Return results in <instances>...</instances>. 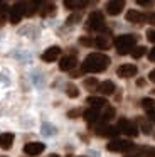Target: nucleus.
Instances as JSON below:
<instances>
[{
    "instance_id": "34",
    "label": "nucleus",
    "mask_w": 155,
    "mask_h": 157,
    "mask_svg": "<svg viewBox=\"0 0 155 157\" xmlns=\"http://www.w3.org/2000/svg\"><path fill=\"white\" fill-rule=\"evenodd\" d=\"M148 59L155 63V48H153V49H150V52H148Z\"/></svg>"
},
{
    "instance_id": "17",
    "label": "nucleus",
    "mask_w": 155,
    "mask_h": 157,
    "mask_svg": "<svg viewBox=\"0 0 155 157\" xmlns=\"http://www.w3.org/2000/svg\"><path fill=\"white\" fill-rule=\"evenodd\" d=\"M13 144V135L12 133H0V149L9 150Z\"/></svg>"
},
{
    "instance_id": "24",
    "label": "nucleus",
    "mask_w": 155,
    "mask_h": 157,
    "mask_svg": "<svg viewBox=\"0 0 155 157\" xmlns=\"http://www.w3.org/2000/svg\"><path fill=\"white\" fill-rule=\"evenodd\" d=\"M98 86H100V83H98L96 78H88V79H84V88H86L88 91H94V90H98Z\"/></svg>"
},
{
    "instance_id": "6",
    "label": "nucleus",
    "mask_w": 155,
    "mask_h": 157,
    "mask_svg": "<svg viewBox=\"0 0 155 157\" xmlns=\"http://www.w3.org/2000/svg\"><path fill=\"white\" fill-rule=\"evenodd\" d=\"M118 130L123 132L125 135H128V137H137L138 135V127L135 125L131 120H127V118H120V122H118Z\"/></svg>"
},
{
    "instance_id": "10",
    "label": "nucleus",
    "mask_w": 155,
    "mask_h": 157,
    "mask_svg": "<svg viewBox=\"0 0 155 157\" xmlns=\"http://www.w3.org/2000/svg\"><path fill=\"white\" fill-rule=\"evenodd\" d=\"M61 56V48L59 46H51L49 49H46V51L42 52V61H46V63H54L57 58Z\"/></svg>"
},
{
    "instance_id": "39",
    "label": "nucleus",
    "mask_w": 155,
    "mask_h": 157,
    "mask_svg": "<svg viewBox=\"0 0 155 157\" xmlns=\"http://www.w3.org/2000/svg\"><path fill=\"white\" fill-rule=\"evenodd\" d=\"M127 157H140V155H127Z\"/></svg>"
},
{
    "instance_id": "14",
    "label": "nucleus",
    "mask_w": 155,
    "mask_h": 157,
    "mask_svg": "<svg viewBox=\"0 0 155 157\" xmlns=\"http://www.w3.org/2000/svg\"><path fill=\"white\" fill-rule=\"evenodd\" d=\"M127 21L131 22V24H143V22L147 21V15L138 12V10H128L127 12Z\"/></svg>"
},
{
    "instance_id": "13",
    "label": "nucleus",
    "mask_w": 155,
    "mask_h": 157,
    "mask_svg": "<svg viewBox=\"0 0 155 157\" xmlns=\"http://www.w3.org/2000/svg\"><path fill=\"white\" fill-rule=\"evenodd\" d=\"M83 118L86 120V123L94 125L96 122H100V120H101V115H100V112H98L96 108H88L86 112H83Z\"/></svg>"
},
{
    "instance_id": "19",
    "label": "nucleus",
    "mask_w": 155,
    "mask_h": 157,
    "mask_svg": "<svg viewBox=\"0 0 155 157\" xmlns=\"http://www.w3.org/2000/svg\"><path fill=\"white\" fill-rule=\"evenodd\" d=\"M88 5V2H79V0H66L64 2V7L69 9V10H81Z\"/></svg>"
},
{
    "instance_id": "18",
    "label": "nucleus",
    "mask_w": 155,
    "mask_h": 157,
    "mask_svg": "<svg viewBox=\"0 0 155 157\" xmlns=\"http://www.w3.org/2000/svg\"><path fill=\"white\" fill-rule=\"evenodd\" d=\"M37 9H40L39 2H24V15H27V17L36 14Z\"/></svg>"
},
{
    "instance_id": "31",
    "label": "nucleus",
    "mask_w": 155,
    "mask_h": 157,
    "mask_svg": "<svg viewBox=\"0 0 155 157\" xmlns=\"http://www.w3.org/2000/svg\"><path fill=\"white\" fill-rule=\"evenodd\" d=\"M147 39L150 42H153L155 44V29H150V31H147Z\"/></svg>"
},
{
    "instance_id": "1",
    "label": "nucleus",
    "mask_w": 155,
    "mask_h": 157,
    "mask_svg": "<svg viewBox=\"0 0 155 157\" xmlns=\"http://www.w3.org/2000/svg\"><path fill=\"white\" fill-rule=\"evenodd\" d=\"M110 66V58L103 52H91L81 64L83 73H101Z\"/></svg>"
},
{
    "instance_id": "36",
    "label": "nucleus",
    "mask_w": 155,
    "mask_h": 157,
    "mask_svg": "<svg viewBox=\"0 0 155 157\" xmlns=\"http://www.w3.org/2000/svg\"><path fill=\"white\" fill-rule=\"evenodd\" d=\"M148 79L155 83V69H153V71H150V75H148Z\"/></svg>"
},
{
    "instance_id": "33",
    "label": "nucleus",
    "mask_w": 155,
    "mask_h": 157,
    "mask_svg": "<svg viewBox=\"0 0 155 157\" xmlns=\"http://www.w3.org/2000/svg\"><path fill=\"white\" fill-rule=\"evenodd\" d=\"M138 5H143V7H150L152 2H148V0H138Z\"/></svg>"
},
{
    "instance_id": "2",
    "label": "nucleus",
    "mask_w": 155,
    "mask_h": 157,
    "mask_svg": "<svg viewBox=\"0 0 155 157\" xmlns=\"http://www.w3.org/2000/svg\"><path fill=\"white\" fill-rule=\"evenodd\" d=\"M115 48H116V52L121 56L131 52L135 48H137V36L133 34H123V36H118L115 39Z\"/></svg>"
},
{
    "instance_id": "30",
    "label": "nucleus",
    "mask_w": 155,
    "mask_h": 157,
    "mask_svg": "<svg viewBox=\"0 0 155 157\" xmlns=\"http://www.w3.org/2000/svg\"><path fill=\"white\" fill-rule=\"evenodd\" d=\"M79 19H81V15H79V14H74V15H71V17H69V19H67V21H66V22H67V24H69V25H71V24H76V22H78V21H79Z\"/></svg>"
},
{
    "instance_id": "21",
    "label": "nucleus",
    "mask_w": 155,
    "mask_h": 157,
    "mask_svg": "<svg viewBox=\"0 0 155 157\" xmlns=\"http://www.w3.org/2000/svg\"><path fill=\"white\" fill-rule=\"evenodd\" d=\"M94 46H96L98 49H108L110 48V37H108V36H96Z\"/></svg>"
},
{
    "instance_id": "22",
    "label": "nucleus",
    "mask_w": 155,
    "mask_h": 157,
    "mask_svg": "<svg viewBox=\"0 0 155 157\" xmlns=\"http://www.w3.org/2000/svg\"><path fill=\"white\" fill-rule=\"evenodd\" d=\"M142 108L147 112V115L148 113H153L155 112V100L153 98H143L142 100Z\"/></svg>"
},
{
    "instance_id": "38",
    "label": "nucleus",
    "mask_w": 155,
    "mask_h": 157,
    "mask_svg": "<svg viewBox=\"0 0 155 157\" xmlns=\"http://www.w3.org/2000/svg\"><path fill=\"white\" fill-rule=\"evenodd\" d=\"M49 157H59V155H57V154H51Z\"/></svg>"
},
{
    "instance_id": "9",
    "label": "nucleus",
    "mask_w": 155,
    "mask_h": 157,
    "mask_svg": "<svg viewBox=\"0 0 155 157\" xmlns=\"http://www.w3.org/2000/svg\"><path fill=\"white\" fill-rule=\"evenodd\" d=\"M44 149H46V145L40 144V142H30V144H25V145H24V152L30 157H36V155H39V154H42Z\"/></svg>"
},
{
    "instance_id": "26",
    "label": "nucleus",
    "mask_w": 155,
    "mask_h": 157,
    "mask_svg": "<svg viewBox=\"0 0 155 157\" xmlns=\"http://www.w3.org/2000/svg\"><path fill=\"white\" fill-rule=\"evenodd\" d=\"M66 93H67L69 98H78V96H79V90H78L73 83H69V85L66 86Z\"/></svg>"
},
{
    "instance_id": "20",
    "label": "nucleus",
    "mask_w": 155,
    "mask_h": 157,
    "mask_svg": "<svg viewBox=\"0 0 155 157\" xmlns=\"http://www.w3.org/2000/svg\"><path fill=\"white\" fill-rule=\"evenodd\" d=\"M56 12V5L52 2H46V4H40V15L42 17H49V15H54Z\"/></svg>"
},
{
    "instance_id": "4",
    "label": "nucleus",
    "mask_w": 155,
    "mask_h": 157,
    "mask_svg": "<svg viewBox=\"0 0 155 157\" xmlns=\"http://www.w3.org/2000/svg\"><path fill=\"white\" fill-rule=\"evenodd\" d=\"M106 149L110 150V152H128V150L135 149V144L130 142V140L115 139V140H111L110 144H106Z\"/></svg>"
},
{
    "instance_id": "29",
    "label": "nucleus",
    "mask_w": 155,
    "mask_h": 157,
    "mask_svg": "<svg viewBox=\"0 0 155 157\" xmlns=\"http://www.w3.org/2000/svg\"><path fill=\"white\" fill-rule=\"evenodd\" d=\"M79 44H83V46H94V39H89V37H81V39H79Z\"/></svg>"
},
{
    "instance_id": "5",
    "label": "nucleus",
    "mask_w": 155,
    "mask_h": 157,
    "mask_svg": "<svg viewBox=\"0 0 155 157\" xmlns=\"http://www.w3.org/2000/svg\"><path fill=\"white\" fill-rule=\"evenodd\" d=\"M94 133L98 137H110V139L115 140V137L120 133V130H118V127H113V125H108V123L101 122L94 127Z\"/></svg>"
},
{
    "instance_id": "25",
    "label": "nucleus",
    "mask_w": 155,
    "mask_h": 157,
    "mask_svg": "<svg viewBox=\"0 0 155 157\" xmlns=\"http://www.w3.org/2000/svg\"><path fill=\"white\" fill-rule=\"evenodd\" d=\"M145 52H147V48H145V46H137L130 54H131V58H133V59H140L142 56H145Z\"/></svg>"
},
{
    "instance_id": "15",
    "label": "nucleus",
    "mask_w": 155,
    "mask_h": 157,
    "mask_svg": "<svg viewBox=\"0 0 155 157\" xmlns=\"http://www.w3.org/2000/svg\"><path fill=\"white\" fill-rule=\"evenodd\" d=\"M115 90H116V86H115L113 81H103L98 86V91H100L101 95H113Z\"/></svg>"
},
{
    "instance_id": "3",
    "label": "nucleus",
    "mask_w": 155,
    "mask_h": 157,
    "mask_svg": "<svg viewBox=\"0 0 155 157\" xmlns=\"http://www.w3.org/2000/svg\"><path fill=\"white\" fill-rule=\"evenodd\" d=\"M86 29L88 31H94V32L106 31L103 14H101V12H91L89 17H88V21H86Z\"/></svg>"
},
{
    "instance_id": "16",
    "label": "nucleus",
    "mask_w": 155,
    "mask_h": 157,
    "mask_svg": "<svg viewBox=\"0 0 155 157\" xmlns=\"http://www.w3.org/2000/svg\"><path fill=\"white\" fill-rule=\"evenodd\" d=\"M86 103L91 106V108H96V110H100V108H103V106H106V100L104 98H101V96H89V98L86 100Z\"/></svg>"
},
{
    "instance_id": "12",
    "label": "nucleus",
    "mask_w": 155,
    "mask_h": 157,
    "mask_svg": "<svg viewBox=\"0 0 155 157\" xmlns=\"http://www.w3.org/2000/svg\"><path fill=\"white\" fill-rule=\"evenodd\" d=\"M123 9H125V2H123V0H113V2H108V4H106V12L110 15L121 14Z\"/></svg>"
},
{
    "instance_id": "32",
    "label": "nucleus",
    "mask_w": 155,
    "mask_h": 157,
    "mask_svg": "<svg viewBox=\"0 0 155 157\" xmlns=\"http://www.w3.org/2000/svg\"><path fill=\"white\" fill-rule=\"evenodd\" d=\"M79 113H81V110H71V112H67V117L69 118H76Z\"/></svg>"
},
{
    "instance_id": "27",
    "label": "nucleus",
    "mask_w": 155,
    "mask_h": 157,
    "mask_svg": "<svg viewBox=\"0 0 155 157\" xmlns=\"http://www.w3.org/2000/svg\"><path fill=\"white\" fill-rule=\"evenodd\" d=\"M115 117V108H111V106H108L106 110H104V113H103V117H101V122L103 123H106L110 118H113Z\"/></svg>"
},
{
    "instance_id": "11",
    "label": "nucleus",
    "mask_w": 155,
    "mask_h": 157,
    "mask_svg": "<svg viewBox=\"0 0 155 157\" xmlns=\"http://www.w3.org/2000/svg\"><path fill=\"white\" fill-rule=\"evenodd\" d=\"M78 64V59L76 56H64L59 63V69L61 71H73Z\"/></svg>"
},
{
    "instance_id": "28",
    "label": "nucleus",
    "mask_w": 155,
    "mask_h": 157,
    "mask_svg": "<svg viewBox=\"0 0 155 157\" xmlns=\"http://www.w3.org/2000/svg\"><path fill=\"white\" fill-rule=\"evenodd\" d=\"M138 123H140V130H142V132L148 135V133H150V130H152L150 128V123H148L145 118H138Z\"/></svg>"
},
{
    "instance_id": "23",
    "label": "nucleus",
    "mask_w": 155,
    "mask_h": 157,
    "mask_svg": "<svg viewBox=\"0 0 155 157\" xmlns=\"http://www.w3.org/2000/svg\"><path fill=\"white\" fill-rule=\"evenodd\" d=\"M9 14H10V9L7 7L5 4H2V5H0V27H2V25L7 22V19H9Z\"/></svg>"
},
{
    "instance_id": "35",
    "label": "nucleus",
    "mask_w": 155,
    "mask_h": 157,
    "mask_svg": "<svg viewBox=\"0 0 155 157\" xmlns=\"http://www.w3.org/2000/svg\"><path fill=\"white\" fill-rule=\"evenodd\" d=\"M147 21L150 22V24H153V25H155V12H153V14H150V15H148V17H147Z\"/></svg>"
},
{
    "instance_id": "37",
    "label": "nucleus",
    "mask_w": 155,
    "mask_h": 157,
    "mask_svg": "<svg viewBox=\"0 0 155 157\" xmlns=\"http://www.w3.org/2000/svg\"><path fill=\"white\" fill-rule=\"evenodd\" d=\"M137 85H138V86H143V85H145V81H143V79H138Z\"/></svg>"
},
{
    "instance_id": "40",
    "label": "nucleus",
    "mask_w": 155,
    "mask_h": 157,
    "mask_svg": "<svg viewBox=\"0 0 155 157\" xmlns=\"http://www.w3.org/2000/svg\"><path fill=\"white\" fill-rule=\"evenodd\" d=\"M0 5H2V2H0Z\"/></svg>"
},
{
    "instance_id": "7",
    "label": "nucleus",
    "mask_w": 155,
    "mask_h": 157,
    "mask_svg": "<svg viewBox=\"0 0 155 157\" xmlns=\"http://www.w3.org/2000/svg\"><path fill=\"white\" fill-rule=\"evenodd\" d=\"M22 17H24V2H17V4H13V7L10 9L9 22L10 24H19Z\"/></svg>"
},
{
    "instance_id": "8",
    "label": "nucleus",
    "mask_w": 155,
    "mask_h": 157,
    "mask_svg": "<svg viewBox=\"0 0 155 157\" xmlns=\"http://www.w3.org/2000/svg\"><path fill=\"white\" fill-rule=\"evenodd\" d=\"M137 73H138V69L135 64H121L120 68L116 69V75L120 76V78H125V79L137 76Z\"/></svg>"
}]
</instances>
